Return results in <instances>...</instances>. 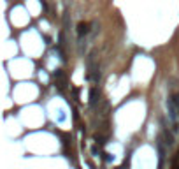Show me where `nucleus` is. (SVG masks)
<instances>
[{"mask_svg": "<svg viewBox=\"0 0 179 169\" xmlns=\"http://www.w3.org/2000/svg\"><path fill=\"white\" fill-rule=\"evenodd\" d=\"M167 114H169V120L172 122V132H178L179 131V125H178L179 109H178V106L174 104L172 97H170V99H167Z\"/></svg>", "mask_w": 179, "mask_h": 169, "instance_id": "f257e3e1", "label": "nucleus"}, {"mask_svg": "<svg viewBox=\"0 0 179 169\" xmlns=\"http://www.w3.org/2000/svg\"><path fill=\"white\" fill-rule=\"evenodd\" d=\"M88 32H90V25L88 23H79L77 25V35H79V39H83Z\"/></svg>", "mask_w": 179, "mask_h": 169, "instance_id": "f03ea898", "label": "nucleus"}, {"mask_svg": "<svg viewBox=\"0 0 179 169\" xmlns=\"http://www.w3.org/2000/svg\"><path fill=\"white\" fill-rule=\"evenodd\" d=\"M90 104H91V108H95V104H97V90L95 88H91V92H90Z\"/></svg>", "mask_w": 179, "mask_h": 169, "instance_id": "20e7f679", "label": "nucleus"}, {"mask_svg": "<svg viewBox=\"0 0 179 169\" xmlns=\"http://www.w3.org/2000/svg\"><path fill=\"white\" fill-rule=\"evenodd\" d=\"M163 136H165V139H167L165 143H167L169 146H172V145H174V137H172V134H170V132L167 131V127H163Z\"/></svg>", "mask_w": 179, "mask_h": 169, "instance_id": "7ed1b4c3", "label": "nucleus"}]
</instances>
